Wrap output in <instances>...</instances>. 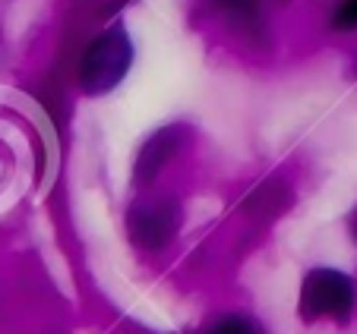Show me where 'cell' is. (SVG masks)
<instances>
[{
	"label": "cell",
	"mask_w": 357,
	"mask_h": 334,
	"mask_svg": "<svg viewBox=\"0 0 357 334\" xmlns=\"http://www.w3.org/2000/svg\"><path fill=\"white\" fill-rule=\"evenodd\" d=\"M133 67V41L123 29H108L92 41L79 63V88L86 95H105L121 86Z\"/></svg>",
	"instance_id": "1"
},
{
	"label": "cell",
	"mask_w": 357,
	"mask_h": 334,
	"mask_svg": "<svg viewBox=\"0 0 357 334\" xmlns=\"http://www.w3.org/2000/svg\"><path fill=\"white\" fill-rule=\"evenodd\" d=\"M354 312V284L335 268H313L301 284V319L344 321Z\"/></svg>",
	"instance_id": "2"
},
{
	"label": "cell",
	"mask_w": 357,
	"mask_h": 334,
	"mask_svg": "<svg viewBox=\"0 0 357 334\" xmlns=\"http://www.w3.org/2000/svg\"><path fill=\"white\" fill-rule=\"evenodd\" d=\"M177 230V208L174 202L142 205L130 214V234L142 249H162Z\"/></svg>",
	"instance_id": "3"
},
{
	"label": "cell",
	"mask_w": 357,
	"mask_h": 334,
	"mask_svg": "<svg viewBox=\"0 0 357 334\" xmlns=\"http://www.w3.org/2000/svg\"><path fill=\"white\" fill-rule=\"evenodd\" d=\"M181 127H165L158 136L146 142L139 161H136V180H146V177H155V170L168 161V152H174V139Z\"/></svg>",
	"instance_id": "4"
},
{
	"label": "cell",
	"mask_w": 357,
	"mask_h": 334,
	"mask_svg": "<svg viewBox=\"0 0 357 334\" xmlns=\"http://www.w3.org/2000/svg\"><path fill=\"white\" fill-rule=\"evenodd\" d=\"M218 10L228 16H237V19H253L259 13V0H215Z\"/></svg>",
	"instance_id": "5"
},
{
	"label": "cell",
	"mask_w": 357,
	"mask_h": 334,
	"mask_svg": "<svg viewBox=\"0 0 357 334\" xmlns=\"http://www.w3.org/2000/svg\"><path fill=\"white\" fill-rule=\"evenodd\" d=\"M209 334H259V328L250 319H241V315H231V319H222Z\"/></svg>",
	"instance_id": "6"
},
{
	"label": "cell",
	"mask_w": 357,
	"mask_h": 334,
	"mask_svg": "<svg viewBox=\"0 0 357 334\" xmlns=\"http://www.w3.org/2000/svg\"><path fill=\"white\" fill-rule=\"evenodd\" d=\"M335 29L338 32H351V29H357V0H342V3H338Z\"/></svg>",
	"instance_id": "7"
}]
</instances>
